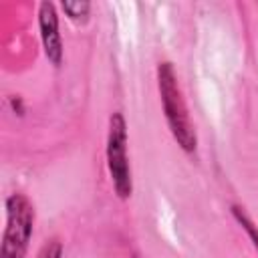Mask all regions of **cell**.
I'll use <instances>...</instances> for the list:
<instances>
[{
    "mask_svg": "<svg viewBox=\"0 0 258 258\" xmlns=\"http://www.w3.org/2000/svg\"><path fill=\"white\" fill-rule=\"evenodd\" d=\"M107 165L115 194L121 200H127L133 191V181H131V167L127 157V123L121 113H113L109 119Z\"/></svg>",
    "mask_w": 258,
    "mask_h": 258,
    "instance_id": "obj_3",
    "label": "cell"
},
{
    "mask_svg": "<svg viewBox=\"0 0 258 258\" xmlns=\"http://www.w3.org/2000/svg\"><path fill=\"white\" fill-rule=\"evenodd\" d=\"M157 87H159L163 113H165V119H167L173 139L177 141V145L183 151H194L198 145V137H196L191 119L187 115V107L183 103L171 62H161L157 67Z\"/></svg>",
    "mask_w": 258,
    "mask_h": 258,
    "instance_id": "obj_1",
    "label": "cell"
},
{
    "mask_svg": "<svg viewBox=\"0 0 258 258\" xmlns=\"http://www.w3.org/2000/svg\"><path fill=\"white\" fill-rule=\"evenodd\" d=\"M60 8L64 10V14L75 20V22H85L89 12H91V2L87 0H62Z\"/></svg>",
    "mask_w": 258,
    "mask_h": 258,
    "instance_id": "obj_5",
    "label": "cell"
},
{
    "mask_svg": "<svg viewBox=\"0 0 258 258\" xmlns=\"http://www.w3.org/2000/svg\"><path fill=\"white\" fill-rule=\"evenodd\" d=\"M38 26L40 38L44 46V54L52 64H60L62 60V40L58 32V16L52 2H42L38 8Z\"/></svg>",
    "mask_w": 258,
    "mask_h": 258,
    "instance_id": "obj_4",
    "label": "cell"
},
{
    "mask_svg": "<svg viewBox=\"0 0 258 258\" xmlns=\"http://www.w3.org/2000/svg\"><path fill=\"white\" fill-rule=\"evenodd\" d=\"M34 228V208L22 194L6 198V228L0 258H24Z\"/></svg>",
    "mask_w": 258,
    "mask_h": 258,
    "instance_id": "obj_2",
    "label": "cell"
},
{
    "mask_svg": "<svg viewBox=\"0 0 258 258\" xmlns=\"http://www.w3.org/2000/svg\"><path fill=\"white\" fill-rule=\"evenodd\" d=\"M232 216H234V218H236V222L246 230L248 238L252 240V244H254V248H256V252H258V228L254 226V222L248 218V214H246L240 206H232Z\"/></svg>",
    "mask_w": 258,
    "mask_h": 258,
    "instance_id": "obj_6",
    "label": "cell"
},
{
    "mask_svg": "<svg viewBox=\"0 0 258 258\" xmlns=\"http://www.w3.org/2000/svg\"><path fill=\"white\" fill-rule=\"evenodd\" d=\"M62 256V244L58 240H50L42 246L38 258H60Z\"/></svg>",
    "mask_w": 258,
    "mask_h": 258,
    "instance_id": "obj_7",
    "label": "cell"
}]
</instances>
